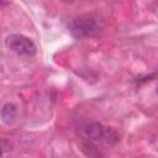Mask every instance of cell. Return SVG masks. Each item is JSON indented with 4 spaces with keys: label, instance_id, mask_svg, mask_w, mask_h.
<instances>
[{
    "label": "cell",
    "instance_id": "cell-1",
    "mask_svg": "<svg viewBox=\"0 0 158 158\" xmlns=\"http://www.w3.org/2000/svg\"><path fill=\"white\" fill-rule=\"evenodd\" d=\"M69 32L77 40L95 37L104 30V21L99 15H86L74 19L69 23Z\"/></svg>",
    "mask_w": 158,
    "mask_h": 158
},
{
    "label": "cell",
    "instance_id": "cell-2",
    "mask_svg": "<svg viewBox=\"0 0 158 158\" xmlns=\"http://www.w3.org/2000/svg\"><path fill=\"white\" fill-rule=\"evenodd\" d=\"M83 133L84 136L90 141H99V139H104L105 142H107L109 144H114L117 142V135L111 130V128H106L104 127L101 123L99 122H89L86 125H84L83 127Z\"/></svg>",
    "mask_w": 158,
    "mask_h": 158
},
{
    "label": "cell",
    "instance_id": "cell-3",
    "mask_svg": "<svg viewBox=\"0 0 158 158\" xmlns=\"http://www.w3.org/2000/svg\"><path fill=\"white\" fill-rule=\"evenodd\" d=\"M5 44L7 48H10L11 51H14L17 54L21 56H27V54H32L36 52V44L35 42L22 35H9L5 38Z\"/></svg>",
    "mask_w": 158,
    "mask_h": 158
},
{
    "label": "cell",
    "instance_id": "cell-4",
    "mask_svg": "<svg viewBox=\"0 0 158 158\" xmlns=\"http://www.w3.org/2000/svg\"><path fill=\"white\" fill-rule=\"evenodd\" d=\"M16 117V106L12 102H6L1 107V120L5 123H10Z\"/></svg>",
    "mask_w": 158,
    "mask_h": 158
},
{
    "label": "cell",
    "instance_id": "cell-5",
    "mask_svg": "<svg viewBox=\"0 0 158 158\" xmlns=\"http://www.w3.org/2000/svg\"><path fill=\"white\" fill-rule=\"evenodd\" d=\"M83 151H84V153L88 156V157H90V158H100V156H101V153H100V151L93 144V142H85L84 144H83Z\"/></svg>",
    "mask_w": 158,
    "mask_h": 158
},
{
    "label": "cell",
    "instance_id": "cell-6",
    "mask_svg": "<svg viewBox=\"0 0 158 158\" xmlns=\"http://www.w3.org/2000/svg\"><path fill=\"white\" fill-rule=\"evenodd\" d=\"M157 75H158V72H157V73H154L153 75H149V77H147V79H146V80H151V78H153V77H157Z\"/></svg>",
    "mask_w": 158,
    "mask_h": 158
},
{
    "label": "cell",
    "instance_id": "cell-7",
    "mask_svg": "<svg viewBox=\"0 0 158 158\" xmlns=\"http://www.w3.org/2000/svg\"><path fill=\"white\" fill-rule=\"evenodd\" d=\"M156 94L158 95V84H157V86H156Z\"/></svg>",
    "mask_w": 158,
    "mask_h": 158
}]
</instances>
